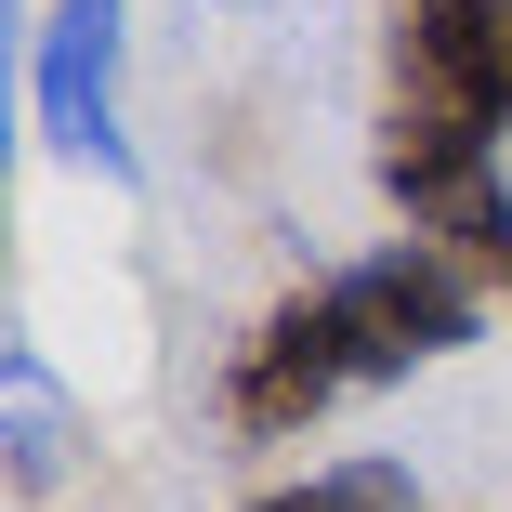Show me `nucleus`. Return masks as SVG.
Masks as SVG:
<instances>
[{
  "mask_svg": "<svg viewBox=\"0 0 512 512\" xmlns=\"http://www.w3.org/2000/svg\"><path fill=\"white\" fill-rule=\"evenodd\" d=\"M473 329H486V289L447 250H421V237H381V250H355L329 276L276 289L237 329V355H224V434L237 447H289V434H316L342 394L447 368Z\"/></svg>",
  "mask_w": 512,
  "mask_h": 512,
  "instance_id": "f257e3e1",
  "label": "nucleus"
},
{
  "mask_svg": "<svg viewBox=\"0 0 512 512\" xmlns=\"http://www.w3.org/2000/svg\"><path fill=\"white\" fill-rule=\"evenodd\" d=\"M368 184L394 197V224L447 250L486 302H512V171L486 119H421V106H381L368 119Z\"/></svg>",
  "mask_w": 512,
  "mask_h": 512,
  "instance_id": "f03ea898",
  "label": "nucleus"
},
{
  "mask_svg": "<svg viewBox=\"0 0 512 512\" xmlns=\"http://www.w3.org/2000/svg\"><path fill=\"white\" fill-rule=\"evenodd\" d=\"M119 66H132V14H119V0H53V14H40V53H27V79H40V132H53V158L92 171V184H145L132 106H119Z\"/></svg>",
  "mask_w": 512,
  "mask_h": 512,
  "instance_id": "7ed1b4c3",
  "label": "nucleus"
},
{
  "mask_svg": "<svg viewBox=\"0 0 512 512\" xmlns=\"http://www.w3.org/2000/svg\"><path fill=\"white\" fill-rule=\"evenodd\" d=\"M381 106L512 119V0H381Z\"/></svg>",
  "mask_w": 512,
  "mask_h": 512,
  "instance_id": "20e7f679",
  "label": "nucleus"
},
{
  "mask_svg": "<svg viewBox=\"0 0 512 512\" xmlns=\"http://www.w3.org/2000/svg\"><path fill=\"white\" fill-rule=\"evenodd\" d=\"M79 447H92V421H79V394L53 381V355L40 342H0V473H14V499H53L79 473Z\"/></svg>",
  "mask_w": 512,
  "mask_h": 512,
  "instance_id": "39448f33",
  "label": "nucleus"
},
{
  "mask_svg": "<svg viewBox=\"0 0 512 512\" xmlns=\"http://www.w3.org/2000/svg\"><path fill=\"white\" fill-rule=\"evenodd\" d=\"M250 512H421V486H407V460H329L302 486H263Z\"/></svg>",
  "mask_w": 512,
  "mask_h": 512,
  "instance_id": "423d86ee",
  "label": "nucleus"
},
{
  "mask_svg": "<svg viewBox=\"0 0 512 512\" xmlns=\"http://www.w3.org/2000/svg\"><path fill=\"white\" fill-rule=\"evenodd\" d=\"M224 14H289V0H224Z\"/></svg>",
  "mask_w": 512,
  "mask_h": 512,
  "instance_id": "0eeeda50",
  "label": "nucleus"
}]
</instances>
